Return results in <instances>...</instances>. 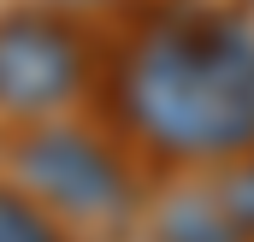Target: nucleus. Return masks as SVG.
<instances>
[{
  "label": "nucleus",
  "mask_w": 254,
  "mask_h": 242,
  "mask_svg": "<svg viewBox=\"0 0 254 242\" xmlns=\"http://www.w3.org/2000/svg\"><path fill=\"white\" fill-rule=\"evenodd\" d=\"M18 172L24 183L54 207V213H71V219H89V225H113L130 213V178L125 166L77 136V130H42L18 148Z\"/></svg>",
  "instance_id": "nucleus-2"
},
{
  "label": "nucleus",
  "mask_w": 254,
  "mask_h": 242,
  "mask_svg": "<svg viewBox=\"0 0 254 242\" xmlns=\"http://www.w3.org/2000/svg\"><path fill=\"white\" fill-rule=\"evenodd\" d=\"M219 195H225V207H231V213L243 219V231L254 237V166H243V172H237V178L225 183Z\"/></svg>",
  "instance_id": "nucleus-6"
},
{
  "label": "nucleus",
  "mask_w": 254,
  "mask_h": 242,
  "mask_svg": "<svg viewBox=\"0 0 254 242\" xmlns=\"http://www.w3.org/2000/svg\"><path fill=\"white\" fill-rule=\"evenodd\" d=\"M160 242H249L225 195H172L160 213Z\"/></svg>",
  "instance_id": "nucleus-4"
},
{
  "label": "nucleus",
  "mask_w": 254,
  "mask_h": 242,
  "mask_svg": "<svg viewBox=\"0 0 254 242\" xmlns=\"http://www.w3.org/2000/svg\"><path fill=\"white\" fill-rule=\"evenodd\" d=\"M136 130L190 160L254 148V30L231 18L160 24L125 71Z\"/></svg>",
  "instance_id": "nucleus-1"
},
{
  "label": "nucleus",
  "mask_w": 254,
  "mask_h": 242,
  "mask_svg": "<svg viewBox=\"0 0 254 242\" xmlns=\"http://www.w3.org/2000/svg\"><path fill=\"white\" fill-rule=\"evenodd\" d=\"M0 242H60V231H54V219L42 207L0 189Z\"/></svg>",
  "instance_id": "nucleus-5"
},
{
  "label": "nucleus",
  "mask_w": 254,
  "mask_h": 242,
  "mask_svg": "<svg viewBox=\"0 0 254 242\" xmlns=\"http://www.w3.org/2000/svg\"><path fill=\"white\" fill-rule=\"evenodd\" d=\"M83 77V54L71 30L48 18H12L0 24V107L6 113H48Z\"/></svg>",
  "instance_id": "nucleus-3"
}]
</instances>
